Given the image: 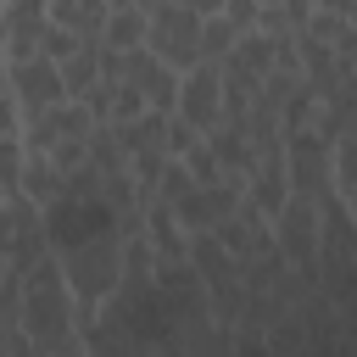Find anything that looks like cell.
<instances>
[{
  "instance_id": "obj_1",
  "label": "cell",
  "mask_w": 357,
  "mask_h": 357,
  "mask_svg": "<svg viewBox=\"0 0 357 357\" xmlns=\"http://www.w3.org/2000/svg\"><path fill=\"white\" fill-rule=\"evenodd\" d=\"M22 329H28V340H33V357L61 351V346L78 340V329H73V290H67L56 257H45V262L22 279Z\"/></svg>"
},
{
  "instance_id": "obj_2",
  "label": "cell",
  "mask_w": 357,
  "mask_h": 357,
  "mask_svg": "<svg viewBox=\"0 0 357 357\" xmlns=\"http://www.w3.org/2000/svg\"><path fill=\"white\" fill-rule=\"evenodd\" d=\"M56 262H61V279H67L73 301L106 307V296H112L117 279H123V234H100V240H89V245H73V251H61Z\"/></svg>"
},
{
  "instance_id": "obj_3",
  "label": "cell",
  "mask_w": 357,
  "mask_h": 357,
  "mask_svg": "<svg viewBox=\"0 0 357 357\" xmlns=\"http://www.w3.org/2000/svg\"><path fill=\"white\" fill-rule=\"evenodd\" d=\"M145 50L184 78L190 67H201V17L190 6H178V0H156L151 28H145Z\"/></svg>"
},
{
  "instance_id": "obj_4",
  "label": "cell",
  "mask_w": 357,
  "mask_h": 357,
  "mask_svg": "<svg viewBox=\"0 0 357 357\" xmlns=\"http://www.w3.org/2000/svg\"><path fill=\"white\" fill-rule=\"evenodd\" d=\"M100 234H117V212L100 201V195H61L45 206V240L50 251H73V245H89Z\"/></svg>"
},
{
  "instance_id": "obj_5",
  "label": "cell",
  "mask_w": 357,
  "mask_h": 357,
  "mask_svg": "<svg viewBox=\"0 0 357 357\" xmlns=\"http://www.w3.org/2000/svg\"><path fill=\"white\" fill-rule=\"evenodd\" d=\"M329 151H335V145H329L318 128H296V134H284V173H290V195L318 201V195H329V190H335Z\"/></svg>"
},
{
  "instance_id": "obj_6",
  "label": "cell",
  "mask_w": 357,
  "mask_h": 357,
  "mask_svg": "<svg viewBox=\"0 0 357 357\" xmlns=\"http://www.w3.org/2000/svg\"><path fill=\"white\" fill-rule=\"evenodd\" d=\"M173 117H184L201 139L223 123V73H218L212 61H201V67H190V73L178 78V106H173Z\"/></svg>"
},
{
  "instance_id": "obj_7",
  "label": "cell",
  "mask_w": 357,
  "mask_h": 357,
  "mask_svg": "<svg viewBox=\"0 0 357 357\" xmlns=\"http://www.w3.org/2000/svg\"><path fill=\"white\" fill-rule=\"evenodd\" d=\"M6 89H11V100H17L22 117L50 112V106L67 100V89H61V67L45 61V56H33V61H11V67H6Z\"/></svg>"
},
{
  "instance_id": "obj_8",
  "label": "cell",
  "mask_w": 357,
  "mask_h": 357,
  "mask_svg": "<svg viewBox=\"0 0 357 357\" xmlns=\"http://www.w3.org/2000/svg\"><path fill=\"white\" fill-rule=\"evenodd\" d=\"M89 112L78 106V100H61V106H50V112H33V117H22V151L28 156H50L61 139H89Z\"/></svg>"
},
{
  "instance_id": "obj_9",
  "label": "cell",
  "mask_w": 357,
  "mask_h": 357,
  "mask_svg": "<svg viewBox=\"0 0 357 357\" xmlns=\"http://www.w3.org/2000/svg\"><path fill=\"white\" fill-rule=\"evenodd\" d=\"M123 84H134V89L145 95V112L173 117V106H178V73H173V67H162L145 45H139V50H128V61H123Z\"/></svg>"
},
{
  "instance_id": "obj_10",
  "label": "cell",
  "mask_w": 357,
  "mask_h": 357,
  "mask_svg": "<svg viewBox=\"0 0 357 357\" xmlns=\"http://www.w3.org/2000/svg\"><path fill=\"white\" fill-rule=\"evenodd\" d=\"M290 201V173H284V145L279 151H257V167L245 173V206H257L268 223L284 212Z\"/></svg>"
},
{
  "instance_id": "obj_11",
  "label": "cell",
  "mask_w": 357,
  "mask_h": 357,
  "mask_svg": "<svg viewBox=\"0 0 357 357\" xmlns=\"http://www.w3.org/2000/svg\"><path fill=\"white\" fill-rule=\"evenodd\" d=\"M212 234H218V245H223V251H229L234 262H245V257H262V251H273V223H268V218H262L257 206H245V201H240V206H234V212H229V218H223V223H218Z\"/></svg>"
},
{
  "instance_id": "obj_12",
  "label": "cell",
  "mask_w": 357,
  "mask_h": 357,
  "mask_svg": "<svg viewBox=\"0 0 357 357\" xmlns=\"http://www.w3.org/2000/svg\"><path fill=\"white\" fill-rule=\"evenodd\" d=\"M229 346H234V329H218L212 318H190L167 329L156 357H229Z\"/></svg>"
},
{
  "instance_id": "obj_13",
  "label": "cell",
  "mask_w": 357,
  "mask_h": 357,
  "mask_svg": "<svg viewBox=\"0 0 357 357\" xmlns=\"http://www.w3.org/2000/svg\"><path fill=\"white\" fill-rule=\"evenodd\" d=\"M218 73H223V78H240V84H262V78L273 73V39L257 33V28L240 33V45L218 61Z\"/></svg>"
},
{
  "instance_id": "obj_14",
  "label": "cell",
  "mask_w": 357,
  "mask_h": 357,
  "mask_svg": "<svg viewBox=\"0 0 357 357\" xmlns=\"http://www.w3.org/2000/svg\"><path fill=\"white\" fill-rule=\"evenodd\" d=\"M206 151L218 156V167H223L229 178H245V173L257 167V151H251V134H245V128H229V123H218V128L206 134Z\"/></svg>"
},
{
  "instance_id": "obj_15",
  "label": "cell",
  "mask_w": 357,
  "mask_h": 357,
  "mask_svg": "<svg viewBox=\"0 0 357 357\" xmlns=\"http://www.w3.org/2000/svg\"><path fill=\"white\" fill-rule=\"evenodd\" d=\"M145 240H151L156 262H184V257H190V234L178 229V218H173L162 201L145 212Z\"/></svg>"
},
{
  "instance_id": "obj_16",
  "label": "cell",
  "mask_w": 357,
  "mask_h": 357,
  "mask_svg": "<svg viewBox=\"0 0 357 357\" xmlns=\"http://www.w3.org/2000/svg\"><path fill=\"white\" fill-rule=\"evenodd\" d=\"M17 195H22V201H33V206L45 212L50 201H61V195H67V178L50 167V156H28V162H22V190H17Z\"/></svg>"
},
{
  "instance_id": "obj_17",
  "label": "cell",
  "mask_w": 357,
  "mask_h": 357,
  "mask_svg": "<svg viewBox=\"0 0 357 357\" xmlns=\"http://www.w3.org/2000/svg\"><path fill=\"white\" fill-rule=\"evenodd\" d=\"M89 173H100V178H112V173H128V151H123V139H117V128L112 123H95L89 128V162H84Z\"/></svg>"
},
{
  "instance_id": "obj_18",
  "label": "cell",
  "mask_w": 357,
  "mask_h": 357,
  "mask_svg": "<svg viewBox=\"0 0 357 357\" xmlns=\"http://www.w3.org/2000/svg\"><path fill=\"white\" fill-rule=\"evenodd\" d=\"M145 28H151V11H106V28H100V45L112 50H139L145 45Z\"/></svg>"
},
{
  "instance_id": "obj_19",
  "label": "cell",
  "mask_w": 357,
  "mask_h": 357,
  "mask_svg": "<svg viewBox=\"0 0 357 357\" xmlns=\"http://www.w3.org/2000/svg\"><path fill=\"white\" fill-rule=\"evenodd\" d=\"M95 84H100V61H95V45H84L78 56L61 61V89H67V100H84Z\"/></svg>"
},
{
  "instance_id": "obj_20",
  "label": "cell",
  "mask_w": 357,
  "mask_h": 357,
  "mask_svg": "<svg viewBox=\"0 0 357 357\" xmlns=\"http://www.w3.org/2000/svg\"><path fill=\"white\" fill-rule=\"evenodd\" d=\"M234 45H240V28H229L223 17H201V61H212V67H218Z\"/></svg>"
},
{
  "instance_id": "obj_21",
  "label": "cell",
  "mask_w": 357,
  "mask_h": 357,
  "mask_svg": "<svg viewBox=\"0 0 357 357\" xmlns=\"http://www.w3.org/2000/svg\"><path fill=\"white\" fill-rule=\"evenodd\" d=\"M22 162H28L22 139H17V134H11V139H0V195H6V201L22 190Z\"/></svg>"
},
{
  "instance_id": "obj_22",
  "label": "cell",
  "mask_w": 357,
  "mask_h": 357,
  "mask_svg": "<svg viewBox=\"0 0 357 357\" xmlns=\"http://www.w3.org/2000/svg\"><path fill=\"white\" fill-rule=\"evenodd\" d=\"M346 33H351V22H340V17H329V11H312V17H307V28H301V39H312V45H329V50H335Z\"/></svg>"
},
{
  "instance_id": "obj_23",
  "label": "cell",
  "mask_w": 357,
  "mask_h": 357,
  "mask_svg": "<svg viewBox=\"0 0 357 357\" xmlns=\"http://www.w3.org/2000/svg\"><path fill=\"white\" fill-rule=\"evenodd\" d=\"M78 50H84V39H78V33H67V28L45 22V39H39V56H45V61H56V67H61V61H67V56H78Z\"/></svg>"
},
{
  "instance_id": "obj_24",
  "label": "cell",
  "mask_w": 357,
  "mask_h": 357,
  "mask_svg": "<svg viewBox=\"0 0 357 357\" xmlns=\"http://www.w3.org/2000/svg\"><path fill=\"white\" fill-rule=\"evenodd\" d=\"M178 162H184V167H190V178H195V184H223V178H229V173H223V167H218V156H212V151H206V139H201V145H195V151H184V156H178Z\"/></svg>"
},
{
  "instance_id": "obj_25",
  "label": "cell",
  "mask_w": 357,
  "mask_h": 357,
  "mask_svg": "<svg viewBox=\"0 0 357 357\" xmlns=\"http://www.w3.org/2000/svg\"><path fill=\"white\" fill-rule=\"evenodd\" d=\"M145 117V95L134 84H112V123H134Z\"/></svg>"
},
{
  "instance_id": "obj_26",
  "label": "cell",
  "mask_w": 357,
  "mask_h": 357,
  "mask_svg": "<svg viewBox=\"0 0 357 357\" xmlns=\"http://www.w3.org/2000/svg\"><path fill=\"white\" fill-rule=\"evenodd\" d=\"M6 324H22V273H11V268L0 279V329Z\"/></svg>"
},
{
  "instance_id": "obj_27",
  "label": "cell",
  "mask_w": 357,
  "mask_h": 357,
  "mask_svg": "<svg viewBox=\"0 0 357 357\" xmlns=\"http://www.w3.org/2000/svg\"><path fill=\"white\" fill-rule=\"evenodd\" d=\"M84 162H89V139H61V145L50 151V167H56L61 178H67V173H78Z\"/></svg>"
},
{
  "instance_id": "obj_28",
  "label": "cell",
  "mask_w": 357,
  "mask_h": 357,
  "mask_svg": "<svg viewBox=\"0 0 357 357\" xmlns=\"http://www.w3.org/2000/svg\"><path fill=\"white\" fill-rule=\"evenodd\" d=\"M257 17H262V6H257V0H223V22H229V28L251 33V28H257Z\"/></svg>"
},
{
  "instance_id": "obj_29",
  "label": "cell",
  "mask_w": 357,
  "mask_h": 357,
  "mask_svg": "<svg viewBox=\"0 0 357 357\" xmlns=\"http://www.w3.org/2000/svg\"><path fill=\"white\" fill-rule=\"evenodd\" d=\"M201 145V134L184 123V117H167V156H184V151H195Z\"/></svg>"
},
{
  "instance_id": "obj_30",
  "label": "cell",
  "mask_w": 357,
  "mask_h": 357,
  "mask_svg": "<svg viewBox=\"0 0 357 357\" xmlns=\"http://www.w3.org/2000/svg\"><path fill=\"white\" fill-rule=\"evenodd\" d=\"M318 11H329V17L351 22V17H357V0H318Z\"/></svg>"
},
{
  "instance_id": "obj_31",
  "label": "cell",
  "mask_w": 357,
  "mask_h": 357,
  "mask_svg": "<svg viewBox=\"0 0 357 357\" xmlns=\"http://www.w3.org/2000/svg\"><path fill=\"white\" fill-rule=\"evenodd\" d=\"M195 17H223V0H184Z\"/></svg>"
},
{
  "instance_id": "obj_32",
  "label": "cell",
  "mask_w": 357,
  "mask_h": 357,
  "mask_svg": "<svg viewBox=\"0 0 357 357\" xmlns=\"http://www.w3.org/2000/svg\"><path fill=\"white\" fill-rule=\"evenodd\" d=\"M106 6H112V11H151L156 0H106Z\"/></svg>"
},
{
  "instance_id": "obj_33",
  "label": "cell",
  "mask_w": 357,
  "mask_h": 357,
  "mask_svg": "<svg viewBox=\"0 0 357 357\" xmlns=\"http://www.w3.org/2000/svg\"><path fill=\"white\" fill-rule=\"evenodd\" d=\"M0 50H6V6H0Z\"/></svg>"
},
{
  "instance_id": "obj_34",
  "label": "cell",
  "mask_w": 357,
  "mask_h": 357,
  "mask_svg": "<svg viewBox=\"0 0 357 357\" xmlns=\"http://www.w3.org/2000/svg\"><path fill=\"white\" fill-rule=\"evenodd\" d=\"M0 95H6V56H0Z\"/></svg>"
},
{
  "instance_id": "obj_35",
  "label": "cell",
  "mask_w": 357,
  "mask_h": 357,
  "mask_svg": "<svg viewBox=\"0 0 357 357\" xmlns=\"http://www.w3.org/2000/svg\"><path fill=\"white\" fill-rule=\"evenodd\" d=\"M257 6H279V0H257Z\"/></svg>"
},
{
  "instance_id": "obj_36",
  "label": "cell",
  "mask_w": 357,
  "mask_h": 357,
  "mask_svg": "<svg viewBox=\"0 0 357 357\" xmlns=\"http://www.w3.org/2000/svg\"><path fill=\"white\" fill-rule=\"evenodd\" d=\"M351 39H357V17H351Z\"/></svg>"
},
{
  "instance_id": "obj_37",
  "label": "cell",
  "mask_w": 357,
  "mask_h": 357,
  "mask_svg": "<svg viewBox=\"0 0 357 357\" xmlns=\"http://www.w3.org/2000/svg\"><path fill=\"white\" fill-rule=\"evenodd\" d=\"M0 279H6V257H0Z\"/></svg>"
},
{
  "instance_id": "obj_38",
  "label": "cell",
  "mask_w": 357,
  "mask_h": 357,
  "mask_svg": "<svg viewBox=\"0 0 357 357\" xmlns=\"http://www.w3.org/2000/svg\"><path fill=\"white\" fill-rule=\"evenodd\" d=\"M0 201H6V195H0Z\"/></svg>"
},
{
  "instance_id": "obj_39",
  "label": "cell",
  "mask_w": 357,
  "mask_h": 357,
  "mask_svg": "<svg viewBox=\"0 0 357 357\" xmlns=\"http://www.w3.org/2000/svg\"><path fill=\"white\" fill-rule=\"evenodd\" d=\"M178 6H184V0H178Z\"/></svg>"
}]
</instances>
